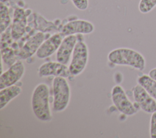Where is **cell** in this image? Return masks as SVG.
<instances>
[{
    "mask_svg": "<svg viewBox=\"0 0 156 138\" xmlns=\"http://www.w3.org/2000/svg\"><path fill=\"white\" fill-rule=\"evenodd\" d=\"M32 111L40 121L48 122L52 119L49 103V89L46 83H40L35 88L31 98Z\"/></svg>",
    "mask_w": 156,
    "mask_h": 138,
    "instance_id": "obj_1",
    "label": "cell"
},
{
    "mask_svg": "<svg viewBox=\"0 0 156 138\" xmlns=\"http://www.w3.org/2000/svg\"><path fill=\"white\" fill-rule=\"evenodd\" d=\"M108 61L116 65H126L142 71L146 67V60L143 55L136 50L126 47L112 50L107 56Z\"/></svg>",
    "mask_w": 156,
    "mask_h": 138,
    "instance_id": "obj_2",
    "label": "cell"
},
{
    "mask_svg": "<svg viewBox=\"0 0 156 138\" xmlns=\"http://www.w3.org/2000/svg\"><path fill=\"white\" fill-rule=\"evenodd\" d=\"M53 110L55 112L65 111L71 98V89L66 78L55 77L52 81Z\"/></svg>",
    "mask_w": 156,
    "mask_h": 138,
    "instance_id": "obj_3",
    "label": "cell"
},
{
    "mask_svg": "<svg viewBox=\"0 0 156 138\" xmlns=\"http://www.w3.org/2000/svg\"><path fill=\"white\" fill-rule=\"evenodd\" d=\"M88 49L84 41H77L69 64V70L71 75L77 76L85 70L88 61Z\"/></svg>",
    "mask_w": 156,
    "mask_h": 138,
    "instance_id": "obj_4",
    "label": "cell"
},
{
    "mask_svg": "<svg viewBox=\"0 0 156 138\" xmlns=\"http://www.w3.org/2000/svg\"><path fill=\"white\" fill-rule=\"evenodd\" d=\"M112 100L121 113L126 116H132L138 111L137 108L128 98L124 89L120 85H115L112 90Z\"/></svg>",
    "mask_w": 156,
    "mask_h": 138,
    "instance_id": "obj_5",
    "label": "cell"
},
{
    "mask_svg": "<svg viewBox=\"0 0 156 138\" xmlns=\"http://www.w3.org/2000/svg\"><path fill=\"white\" fill-rule=\"evenodd\" d=\"M25 66L21 61H17L12 64L0 77V89L15 85L23 77Z\"/></svg>",
    "mask_w": 156,
    "mask_h": 138,
    "instance_id": "obj_6",
    "label": "cell"
},
{
    "mask_svg": "<svg viewBox=\"0 0 156 138\" xmlns=\"http://www.w3.org/2000/svg\"><path fill=\"white\" fill-rule=\"evenodd\" d=\"M133 95L138 106L145 112L153 113L156 111V100L138 83L133 88Z\"/></svg>",
    "mask_w": 156,
    "mask_h": 138,
    "instance_id": "obj_7",
    "label": "cell"
},
{
    "mask_svg": "<svg viewBox=\"0 0 156 138\" xmlns=\"http://www.w3.org/2000/svg\"><path fill=\"white\" fill-rule=\"evenodd\" d=\"M94 26L88 21L76 19L66 23L62 28L60 33L63 36L71 35H87L93 32Z\"/></svg>",
    "mask_w": 156,
    "mask_h": 138,
    "instance_id": "obj_8",
    "label": "cell"
},
{
    "mask_svg": "<svg viewBox=\"0 0 156 138\" xmlns=\"http://www.w3.org/2000/svg\"><path fill=\"white\" fill-rule=\"evenodd\" d=\"M77 42V38L76 35L64 36L56 52V60L65 65H68L71 58Z\"/></svg>",
    "mask_w": 156,
    "mask_h": 138,
    "instance_id": "obj_9",
    "label": "cell"
},
{
    "mask_svg": "<svg viewBox=\"0 0 156 138\" xmlns=\"http://www.w3.org/2000/svg\"><path fill=\"white\" fill-rule=\"evenodd\" d=\"M38 74L41 77L49 76L68 78L71 75L68 66L58 61H49L42 64L38 68Z\"/></svg>",
    "mask_w": 156,
    "mask_h": 138,
    "instance_id": "obj_10",
    "label": "cell"
},
{
    "mask_svg": "<svg viewBox=\"0 0 156 138\" xmlns=\"http://www.w3.org/2000/svg\"><path fill=\"white\" fill-rule=\"evenodd\" d=\"M60 33H55L44 40L36 52V56L39 59H44L51 56L58 50L63 38Z\"/></svg>",
    "mask_w": 156,
    "mask_h": 138,
    "instance_id": "obj_11",
    "label": "cell"
},
{
    "mask_svg": "<svg viewBox=\"0 0 156 138\" xmlns=\"http://www.w3.org/2000/svg\"><path fill=\"white\" fill-rule=\"evenodd\" d=\"M44 41V34L39 32L29 38L20 49L17 55L21 59L26 60L36 53L40 45Z\"/></svg>",
    "mask_w": 156,
    "mask_h": 138,
    "instance_id": "obj_12",
    "label": "cell"
},
{
    "mask_svg": "<svg viewBox=\"0 0 156 138\" xmlns=\"http://www.w3.org/2000/svg\"><path fill=\"white\" fill-rule=\"evenodd\" d=\"M27 24L26 11L21 8L15 9L11 29V36L14 40H18L25 33Z\"/></svg>",
    "mask_w": 156,
    "mask_h": 138,
    "instance_id": "obj_13",
    "label": "cell"
},
{
    "mask_svg": "<svg viewBox=\"0 0 156 138\" xmlns=\"http://www.w3.org/2000/svg\"><path fill=\"white\" fill-rule=\"evenodd\" d=\"M22 92V89L18 85H12L1 89L0 91V109L5 108L9 102L18 96Z\"/></svg>",
    "mask_w": 156,
    "mask_h": 138,
    "instance_id": "obj_14",
    "label": "cell"
},
{
    "mask_svg": "<svg viewBox=\"0 0 156 138\" xmlns=\"http://www.w3.org/2000/svg\"><path fill=\"white\" fill-rule=\"evenodd\" d=\"M138 83L155 100H156V80L149 75H143L137 79Z\"/></svg>",
    "mask_w": 156,
    "mask_h": 138,
    "instance_id": "obj_15",
    "label": "cell"
},
{
    "mask_svg": "<svg viewBox=\"0 0 156 138\" xmlns=\"http://www.w3.org/2000/svg\"><path fill=\"white\" fill-rule=\"evenodd\" d=\"M0 14H1V21H0V29L1 33L5 31L7 28L9 27L10 23V17L9 15V8L4 4L2 2H1V9H0Z\"/></svg>",
    "mask_w": 156,
    "mask_h": 138,
    "instance_id": "obj_16",
    "label": "cell"
},
{
    "mask_svg": "<svg viewBox=\"0 0 156 138\" xmlns=\"http://www.w3.org/2000/svg\"><path fill=\"white\" fill-rule=\"evenodd\" d=\"M156 7V0H140L138 4L139 11L142 13H147Z\"/></svg>",
    "mask_w": 156,
    "mask_h": 138,
    "instance_id": "obj_17",
    "label": "cell"
},
{
    "mask_svg": "<svg viewBox=\"0 0 156 138\" xmlns=\"http://www.w3.org/2000/svg\"><path fill=\"white\" fill-rule=\"evenodd\" d=\"M150 137L156 138V111L152 113L150 120Z\"/></svg>",
    "mask_w": 156,
    "mask_h": 138,
    "instance_id": "obj_18",
    "label": "cell"
},
{
    "mask_svg": "<svg viewBox=\"0 0 156 138\" xmlns=\"http://www.w3.org/2000/svg\"><path fill=\"white\" fill-rule=\"evenodd\" d=\"M73 5L79 10H85L89 5L88 0H71Z\"/></svg>",
    "mask_w": 156,
    "mask_h": 138,
    "instance_id": "obj_19",
    "label": "cell"
},
{
    "mask_svg": "<svg viewBox=\"0 0 156 138\" xmlns=\"http://www.w3.org/2000/svg\"><path fill=\"white\" fill-rule=\"evenodd\" d=\"M149 75L156 80V67L151 69L149 72Z\"/></svg>",
    "mask_w": 156,
    "mask_h": 138,
    "instance_id": "obj_20",
    "label": "cell"
}]
</instances>
